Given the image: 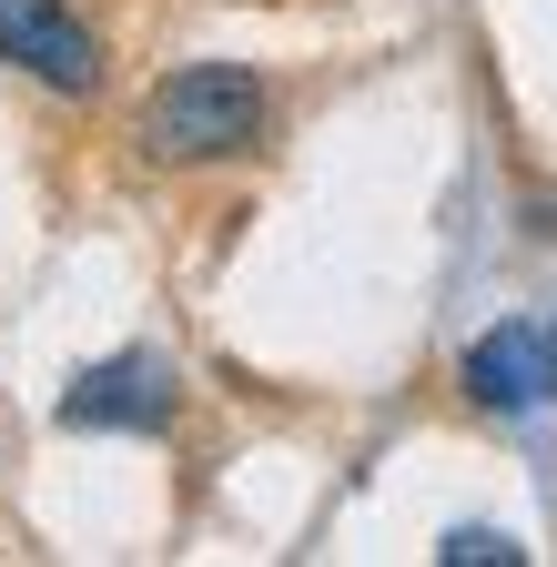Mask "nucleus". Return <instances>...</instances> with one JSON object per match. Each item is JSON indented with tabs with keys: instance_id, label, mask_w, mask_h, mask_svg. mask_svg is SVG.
I'll return each instance as SVG.
<instances>
[{
	"instance_id": "nucleus-1",
	"label": "nucleus",
	"mask_w": 557,
	"mask_h": 567,
	"mask_svg": "<svg viewBox=\"0 0 557 567\" xmlns=\"http://www.w3.org/2000/svg\"><path fill=\"white\" fill-rule=\"evenodd\" d=\"M264 82L244 61H183L173 82H153L143 102V153L153 163H234L264 142Z\"/></svg>"
},
{
	"instance_id": "nucleus-4",
	"label": "nucleus",
	"mask_w": 557,
	"mask_h": 567,
	"mask_svg": "<svg viewBox=\"0 0 557 567\" xmlns=\"http://www.w3.org/2000/svg\"><path fill=\"white\" fill-rule=\"evenodd\" d=\"M61 425H132V436H153V425H173V365L163 354H112V365H92L72 395H61Z\"/></svg>"
},
{
	"instance_id": "nucleus-5",
	"label": "nucleus",
	"mask_w": 557,
	"mask_h": 567,
	"mask_svg": "<svg viewBox=\"0 0 557 567\" xmlns=\"http://www.w3.org/2000/svg\"><path fill=\"white\" fill-rule=\"evenodd\" d=\"M436 557H446V567H517L527 547H507V537H486V527H456V537H446Z\"/></svg>"
},
{
	"instance_id": "nucleus-3",
	"label": "nucleus",
	"mask_w": 557,
	"mask_h": 567,
	"mask_svg": "<svg viewBox=\"0 0 557 567\" xmlns=\"http://www.w3.org/2000/svg\"><path fill=\"white\" fill-rule=\"evenodd\" d=\"M0 61L51 82V92H92L102 82V41L61 11V0H0Z\"/></svg>"
},
{
	"instance_id": "nucleus-2",
	"label": "nucleus",
	"mask_w": 557,
	"mask_h": 567,
	"mask_svg": "<svg viewBox=\"0 0 557 567\" xmlns=\"http://www.w3.org/2000/svg\"><path fill=\"white\" fill-rule=\"evenodd\" d=\"M466 395L486 405V415H537L547 395H557V334L547 324H486L476 344H466Z\"/></svg>"
}]
</instances>
